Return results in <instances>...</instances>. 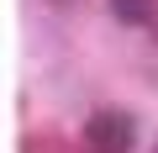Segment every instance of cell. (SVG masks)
I'll use <instances>...</instances> for the list:
<instances>
[{
    "label": "cell",
    "mask_w": 158,
    "mask_h": 153,
    "mask_svg": "<svg viewBox=\"0 0 158 153\" xmlns=\"http://www.w3.org/2000/svg\"><path fill=\"white\" fill-rule=\"evenodd\" d=\"M53 6H74V0H53Z\"/></svg>",
    "instance_id": "cell-3"
},
{
    "label": "cell",
    "mask_w": 158,
    "mask_h": 153,
    "mask_svg": "<svg viewBox=\"0 0 158 153\" xmlns=\"http://www.w3.org/2000/svg\"><path fill=\"white\" fill-rule=\"evenodd\" d=\"M153 11H158V0H111V16H116V21H127V27L153 21Z\"/></svg>",
    "instance_id": "cell-2"
},
{
    "label": "cell",
    "mask_w": 158,
    "mask_h": 153,
    "mask_svg": "<svg viewBox=\"0 0 158 153\" xmlns=\"http://www.w3.org/2000/svg\"><path fill=\"white\" fill-rule=\"evenodd\" d=\"M132 142H137V127H132L127 111H95L85 121V148L90 153H132Z\"/></svg>",
    "instance_id": "cell-1"
}]
</instances>
